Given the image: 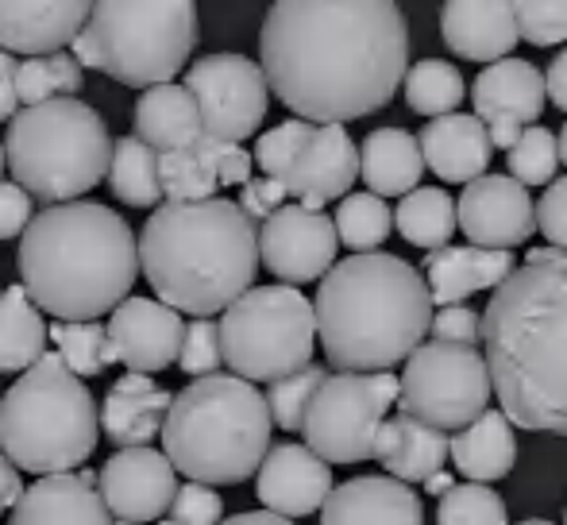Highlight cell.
<instances>
[{"instance_id":"cell-59","label":"cell","mask_w":567,"mask_h":525,"mask_svg":"<svg viewBox=\"0 0 567 525\" xmlns=\"http://www.w3.org/2000/svg\"><path fill=\"white\" fill-rule=\"evenodd\" d=\"M522 525H556V522H545V518H529V522H522Z\"/></svg>"},{"instance_id":"cell-15","label":"cell","mask_w":567,"mask_h":525,"mask_svg":"<svg viewBox=\"0 0 567 525\" xmlns=\"http://www.w3.org/2000/svg\"><path fill=\"white\" fill-rule=\"evenodd\" d=\"M101 498L116 525H147L171 514L178 495V467L166 452L143 449H116L101 467Z\"/></svg>"},{"instance_id":"cell-14","label":"cell","mask_w":567,"mask_h":525,"mask_svg":"<svg viewBox=\"0 0 567 525\" xmlns=\"http://www.w3.org/2000/svg\"><path fill=\"white\" fill-rule=\"evenodd\" d=\"M340 233L337 220L321 209L306 205H282L270 220L259 225V256L262 267L286 286H306L324 278L337 267Z\"/></svg>"},{"instance_id":"cell-61","label":"cell","mask_w":567,"mask_h":525,"mask_svg":"<svg viewBox=\"0 0 567 525\" xmlns=\"http://www.w3.org/2000/svg\"><path fill=\"white\" fill-rule=\"evenodd\" d=\"M564 525H567V511H564Z\"/></svg>"},{"instance_id":"cell-48","label":"cell","mask_w":567,"mask_h":525,"mask_svg":"<svg viewBox=\"0 0 567 525\" xmlns=\"http://www.w3.org/2000/svg\"><path fill=\"white\" fill-rule=\"evenodd\" d=\"M429 332H433V340H444V344L478 348V340H483V313H475L467 306H441Z\"/></svg>"},{"instance_id":"cell-44","label":"cell","mask_w":567,"mask_h":525,"mask_svg":"<svg viewBox=\"0 0 567 525\" xmlns=\"http://www.w3.org/2000/svg\"><path fill=\"white\" fill-rule=\"evenodd\" d=\"M517 31L533 47H556L567 39V0H514Z\"/></svg>"},{"instance_id":"cell-21","label":"cell","mask_w":567,"mask_h":525,"mask_svg":"<svg viewBox=\"0 0 567 525\" xmlns=\"http://www.w3.org/2000/svg\"><path fill=\"white\" fill-rule=\"evenodd\" d=\"M97 0H0V51L54 54L74 47Z\"/></svg>"},{"instance_id":"cell-25","label":"cell","mask_w":567,"mask_h":525,"mask_svg":"<svg viewBox=\"0 0 567 525\" xmlns=\"http://www.w3.org/2000/svg\"><path fill=\"white\" fill-rule=\"evenodd\" d=\"M417 140H421L425 166L441 182H463V186H471L475 178H483L494 155L491 132L471 113L436 116V121H429L421 128Z\"/></svg>"},{"instance_id":"cell-16","label":"cell","mask_w":567,"mask_h":525,"mask_svg":"<svg viewBox=\"0 0 567 525\" xmlns=\"http://www.w3.org/2000/svg\"><path fill=\"white\" fill-rule=\"evenodd\" d=\"M471 101H475V116L486 124L494 147L509 151L522 140L525 128H533L540 121L548 101V85L545 74L533 62L502 59L475 78Z\"/></svg>"},{"instance_id":"cell-51","label":"cell","mask_w":567,"mask_h":525,"mask_svg":"<svg viewBox=\"0 0 567 525\" xmlns=\"http://www.w3.org/2000/svg\"><path fill=\"white\" fill-rule=\"evenodd\" d=\"M31 194L20 182H0V240L23 236L31 225Z\"/></svg>"},{"instance_id":"cell-8","label":"cell","mask_w":567,"mask_h":525,"mask_svg":"<svg viewBox=\"0 0 567 525\" xmlns=\"http://www.w3.org/2000/svg\"><path fill=\"white\" fill-rule=\"evenodd\" d=\"M113 135L93 105L54 97L8 121L4 151L12 178L47 205H66L109 178Z\"/></svg>"},{"instance_id":"cell-29","label":"cell","mask_w":567,"mask_h":525,"mask_svg":"<svg viewBox=\"0 0 567 525\" xmlns=\"http://www.w3.org/2000/svg\"><path fill=\"white\" fill-rule=\"evenodd\" d=\"M135 135H140L147 147H155L158 155L194 147L205 135V121H202V109H197L194 93L178 82L143 90L140 101H135Z\"/></svg>"},{"instance_id":"cell-5","label":"cell","mask_w":567,"mask_h":525,"mask_svg":"<svg viewBox=\"0 0 567 525\" xmlns=\"http://www.w3.org/2000/svg\"><path fill=\"white\" fill-rule=\"evenodd\" d=\"M425 275L386 251L348 256L321 278L317 337L340 371H390L410 360L433 329Z\"/></svg>"},{"instance_id":"cell-57","label":"cell","mask_w":567,"mask_h":525,"mask_svg":"<svg viewBox=\"0 0 567 525\" xmlns=\"http://www.w3.org/2000/svg\"><path fill=\"white\" fill-rule=\"evenodd\" d=\"M560 163L567 166V124H564V132H560Z\"/></svg>"},{"instance_id":"cell-56","label":"cell","mask_w":567,"mask_h":525,"mask_svg":"<svg viewBox=\"0 0 567 525\" xmlns=\"http://www.w3.org/2000/svg\"><path fill=\"white\" fill-rule=\"evenodd\" d=\"M425 487H429V495H449L455 483H452V475H449V472H436L433 480L425 483Z\"/></svg>"},{"instance_id":"cell-1","label":"cell","mask_w":567,"mask_h":525,"mask_svg":"<svg viewBox=\"0 0 567 525\" xmlns=\"http://www.w3.org/2000/svg\"><path fill=\"white\" fill-rule=\"evenodd\" d=\"M259 66L293 116L348 124L394 101L410 74V31L398 0H275Z\"/></svg>"},{"instance_id":"cell-47","label":"cell","mask_w":567,"mask_h":525,"mask_svg":"<svg viewBox=\"0 0 567 525\" xmlns=\"http://www.w3.org/2000/svg\"><path fill=\"white\" fill-rule=\"evenodd\" d=\"M197 151H202L205 163L213 166V174L220 178V186L244 189L247 182H251L255 155H247L239 143H225V140H213V135H202V140H197Z\"/></svg>"},{"instance_id":"cell-53","label":"cell","mask_w":567,"mask_h":525,"mask_svg":"<svg viewBox=\"0 0 567 525\" xmlns=\"http://www.w3.org/2000/svg\"><path fill=\"white\" fill-rule=\"evenodd\" d=\"M23 498V480H20V467L0 452V514L16 511V503Z\"/></svg>"},{"instance_id":"cell-28","label":"cell","mask_w":567,"mask_h":525,"mask_svg":"<svg viewBox=\"0 0 567 525\" xmlns=\"http://www.w3.org/2000/svg\"><path fill=\"white\" fill-rule=\"evenodd\" d=\"M517 270L514 251H491V248H436L425 256V282L433 290L436 306H463V298L478 290H498Z\"/></svg>"},{"instance_id":"cell-39","label":"cell","mask_w":567,"mask_h":525,"mask_svg":"<svg viewBox=\"0 0 567 525\" xmlns=\"http://www.w3.org/2000/svg\"><path fill=\"white\" fill-rule=\"evenodd\" d=\"M158 174H163L166 202H213L220 189V178L213 174V166L205 163L197 143L194 147L158 155Z\"/></svg>"},{"instance_id":"cell-13","label":"cell","mask_w":567,"mask_h":525,"mask_svg":"<svg viewBox=\"0 0 567 525\" xmlns=\"http://www.w3.org/2000/svg\"><path fill=\"white\" fill-rule=\"evenodd\" d=\"M186 85L202 109L205 135L225 143H244L259 132L270 105V82L259 62L247 54H205L186 70Z\"/></svg>"},{"instance_id":"cell-19","label":"cell","mask_w":567,"mask_h":525,"mask_svg":"<svg viewBox=\"0 0 567 525\" xmlns=\"http://www.w3.org/2000/svg\"><path fill=\"white\" fill-rule=\"evenodd\" d=\"M329 460L317 456L309 444L282 441L267 452L255 480V495H259L262 511H275L282 518H306V514L324 511L332 487Z\"/></svg>"},{"instance_id":"cell-9","label":"cell","mask_w":567,"mask_h":525,"mask_svg":"<svg viewBox=\"0 0 567 525\" xmlns=\"http://www.w3.org/2000/svg\"><path fill=\"white\" fill-rule=\"evenodd\" d=\"M197 47V0H97L74 39V59L127 90L178 78Z\"/></svg>"},{"instance_id":"cell-58","label":"cell","mask_w":567,"mask_h":525,"mask_svg":"<svg viewBox=\"0 0 567 525\" xmlns=\"http://www.w3.org/2000/svg\"><path fill=\"white\" fill-rule=\"evenodd\" d=\"M4 166H8V151H4V143H0V174H4Z\"/></svg>"},{"instance_id":"cell-46","label":"cell","mask_w":567,"mask_h":525,"mask_svg":"<svg viewBox=\"0 0 567 525\" xmlns=\"http://www.w3.org/2000/svg\"><path fill=\"white\" fill-rule=\"evenodd\" d=\"M174 525H220L225 522V498L209 483H182L171 506Z\"/></svg>"},{"instance_id":"cell-2","label":"cell","mask_w":567,"mask_h":525,"mask_svg":"<svg viewBox=\"0 0 567 525\" xmlns=\"http://www.w3.org/2000/svg\"><path fill=\"white\" fill-rule=\"evenodd\" d=\"M483 356L514 425L567 436V251L533 248L491 294Z\"/></svg>"},{"instance_id":"cell-12","label":"cell","mask_w":567,"mask_h":525,"mask_svg":"<svg viewBox=\"0 0 567 525\" xmlns=\"http://www.w3.org/2000/svg\"><path fill=\"white\" fill-rule=\"evenodd\" d=\"M494 379L491 363L471 344H444L429 340L405 360L402 371V413L429 421L436 429H467L491 410Z\"/></svg>"},{"instance_id":"cell-23","label":"cell","mask_w":567,"mask_h":525,"mask_svg":"<svg viewBox=\"0 0 567 525\" xmlns=\"http://www.w3.org/2000/svg\"><path fill=\"white\" fill-rule=\"evenodd\" d=\"M441 35L452 54L494 66L522 43L514 0H444Z\"/></svg>"},{"instance_id":"cell-10","label":"cell","mask_w":567,"mask_h":525,"mask_svg":"<svg viewBox=\"0 0 567 525\" xmlns=\"http://www.w3.org/2000/svg\"><path fill=\"white\" fill-rule=\"evenodd\" d=\"M317 344V306L298 286H251L220 317V348L231 375L275 383L309 368Z\"/></svg>"},{"instance_id":"cell-38","label":"cell","mask_w":567,"mask_h":525,"mask_svg":"<svg viewBox=\"0 0 567 525\" xmlns=\"http://www.w3.org/2000/svg\"><path fill=\"white\" fill-rule=\"evenodd\" d=\"M59 356L78 379H97L116 363V348L109 340V325L101 321H59L51 329Z\"/></svg>"},{"instance_id":"cell-22","label":"cell","mask_w":567,"mask_h":525,"mask_svg":"<svg viewBox=\"0 0 567 525\" xmlns=\"http://www.w3.org/2000/svg\"><path fill=\"white\" fill-rule=\"evenodd\" d=\"M101 472H62L35 480L16 503L8 525H116L101 498Z\"/></svg>"},{"instance_id":"cell-43","label":"cell","mask_w":567,"mask_h":525,"mask_svg":"<svg viewBox=\"0 0 567 525\" xmlns=\"http://www.w3.org/2000/svg\"><path fill=\"white\" fill-rule=\"evenodd\" d=\"M313 132H317V124L301 121V116H293V121L262 132L259 143H255V166H259L267 178L286 182V174H290V166L298 163L301 147H306Z\"/></svg>"},{"instance_id":"cell-37","label":"cell","mask_w":567,"mask_h":525,"mask_svg":"<svg viewBox=\"0 0 567 525\" xmlns=\"http://www.w3.org/2000/svg\"><path fill=\"white\" fill-rule=\"evenodd\" d=\"M390 228H394V213L382 202L379 194H348L337 205V233L340 244H348L355 256H367V251H379L386 244Z\"/></svg>"},{"instance_id":"cell-31","label":"cell","mask_w":567,"mask_h":525,"mask_svg":"<svg viewBox=\"0 0 567 525\" xmlns=\"http://www.w3.org/2000/svg\"><path fill=\"white\" fill-rule=\"evenodd\" d=\"M452 464L463 480L494 483L506 480L517 464V436L514 421L502 410H486L478 421L452 436Z\"/></svg>"},{"instance_id":"cell-7","label":"cell","mask_w":567,"mask_h":525,"mask_svg":"<svg viewBox=\"0 0 567 525\" xmlns=\"http://www.w3.org/2000/svg\"><path fill=\"white\" fill-rule=\"evenodd\" d=\"M97 429L90 387L59 352H47L0 398V452L39 480L82 467L97 449Z\"/></svg>"},{"instance_id":"cell-35","label":"cell","mask_w":567,"mask_h":525,"mask_svg":"<svg viewBox=\"0 0 567 525\" xmlns=\"http://www.w3.org/2000/svg\"><path fill=\"white\" fill-rule=\"evenodd\" d=\"M463 97H467L463 74L444 59H421L405 74V105L417 116H429V121L452 116L463 105Z\"/></svg>"},{"instance_id":"cell-27","label":"cell","mask_w":567,"mask_h":525,"mask_svg":"<svg viewBox=\"0 0 567 525\" xmlns=\"http://www.w3.org/2000/svg\"><path fill=\"white\" fill-rule=\"evenodd\" d=\"M452 456V436L413 413H394L382 421L374 460L382 472H390L402 483H429Z\"/></svg>"},{"instance_id":"cell-42","label":"cell","mask_w":567,"mask_h":525,"mask_svg":"<svg viewBox=\"0 0 567 525\" xmlns=\"http://www.w3.org/2000/svg\"><path fill=\"white\" fill-rule=\"evenodd\" d=\"M436 525H506V503L486 483H455L441 495Z\"/></svg>"},{"instance_id":"cell-34","label":"cell","mask_w":567,"mask_h":525,"mask_svg":"<svg viewBox=\"0 0 567 525\" xmlns=\"http://www.w3.org/2000/svg\"><path fill=\"white\" fill-rule=\"evenodd\" d=\"M394 225L402 233V240H410L413 248H449L452 233L460 228V209L441 186H421L410 197H402L394 213Z\"/></svg>"},{"instance_id":"cell-24","label":"cell","mask_w":567,"mask_h":525,"mask_svg":"<svg viewBox=\"0 0 567 525\" xmlns=\"http://www.w3.org/2000/svg\"><path fill=\"white\" fill-rule=\"evenodd\" d=\"M321 525H425L421 498L394 475H359L329 495Z\"/></svg>"},{"instance_id":"cell-54","label":"cell","mask_w":567,"mask_h":525,"mask_svg":"<svg viewBox=\"0 0 567 525\" xmlns=\"http://www.w3.org/2000/svg\"><path fill=\"white\" fill-rule=\"evenodd\" d=\"M545 85H548V101H553L560 113H567V51H560L553 59V66H548V74H545Z\"/></svg>"},{"instance_id":"cell-20","label":"cell","mask_w":567,"mask_h":525,"mask_svg":"<svg viewBox=\"0 0 567 525\" xmlns=\"http://www.w3.org/2000/svg\"><path fill=\"white\" fill-rule=\"evenodd\" d=\"M359 178V147L343 124H317L309 143L301 147L298 163L286 174V194L298 197L306 209H321L324 202H343L351 182Z\"/></svg>"},{"instance_id":"cell-60","label":"cell","mask_w":567,"mask_h":525,"mask_svg":"<svg viewBox=\"0 0 567 525\" xmlns=\"http://www.w3.org/2000/svg\"><path fill=\"white\" fill-rule=\"evenodd\" d=\"M158 525H174V522H158Z\"/></svg>"},{"instance_id":"cell-11","label":"cell","mask_w":567,"mask_h":525,"mask_svg":"<svg viewBox=\"0 0 567 525\" xmlns=\"http://www.w3.org/2000/svg\"><path fill=\"white\" fill-rule=\"evenodd\" d=\"M402 398L390 371H337L324 379L306 418V444L329 464H363L374 456L379 429Z\"/></svg>"},{"instance_id":"cell-4","label":"cell","mask_w":567,"mask_h":525,"mask_svg":"<svg viewBox=\"0 0 567 525\" xmlns=\"http://www.w3.org/2000/svg\"><path fill=\"white\" fill-rule=\"evenodd\" d=\"M140 262L158 301L178 313H225L255 286L259 228L239 202H166L140 233Z\"/></svg>"},{"instance_id":"cell-41","label":"cell","mask_w":567,"mask_h":525,"mask_svg":"<svg viewBox=\"0 0 567 525\" xmlns=\"http://www.w3.org/2000/svg\"><path fill=\"white\" fill-rule=\"evenodd\" d=\"M506 163H509V178H517L522 186H553L556 171H560V135L533 124L506 151Z\"/></svg>"},{"instance_id":"cell-40","label":"cell","mask_w":567,"mask_h":525,"mask_svg":"<svg viewBox=\"0 0 567 525\" xmlns=\"http://www.w3.org/2000/svg\"><path fill=\"white\" fill-rule=\"evenodd\" d=\"M324 379H329V371L317 368V363H309V368L293 371V375H286V379H275L267 391V405H270L275 425L286 429V433L306 429L309 405H313L317 391L324 387Z\"/></svg>"},{"instance_id":"cell-32","label":"cell","mask_w":567,"mask_h":525,"mask_svg":"<svg viewBox=\"0 0 567 525\" xmlns=\"http://www.w3.org/2000/svg\"><path fill=\"white\" fill-rule=\"evenodd\" d=\"M47 329L43 309L31 301L20 286L0 290V375H23L47 356Z\"/></svg>"},{"instance_id":"cell-30","label":"cell","mask_w":567,"mask_h":525,"mask_svg":"<svg viewBox=\"0 0 567 525\" xmlns=\"http://www.w3.org/2000/svg\"><path fill=\"white\" fill-rule=\"evenodd\" d=\"M425 174L421 140L402 128H374L359 147V178L379 197H410Z\"/></svg>"},{"instance_id":"cell-17","label":"cell","mask_w":567,"mask_h":525,"mask_svg":"<svg viewBox=\"0 0 567 525\" xmlns=\"http://www.w3.org/2000/svg\"><path fill=\"white\" fill-rule=\"evenodd\" d=\"M460 209V228L475 248L514 251L537 228V209H533L529 186H522L509 174H483L475 178L455 202Z\"/></svg>"},{"instance_id":"cell-45","label":"cell","mask_w":567,"mask_h":525,"mask_svg":"<svg viewBox=\"0 0 567 525\" xmlns=\"http://www.w3.org/2000/svg\"><path fill=\"white\" fill-rule=\"evenodd\" d=\"M225 363V348H220V321L213 317H197L186 325V340H182V356L178 368L189 379H205L217 375V368Z\"/></svg>"},{"instance_id":"cell-49","label":"cell","mask_w":567,"mask_h":525,"mask_svg":"<svg viewBox=\"0 0 567 525\" xmlns=\"http://www.w3.org/2000/svg\"><path fill=\"white\" fill-rule=\"evenodd\" d=\"M537 228L553 248L567 251V174L556 178L537 202Z\"/></svg>"},{"instance_id":"cell-18","label":"cell","mask_w":567,"mask_h":525,"mask_svg":"<svg viewBox=\"0 0 567 525\" xmlns=\"http://www.w3.org/2000/svg\"><path fill=\"white\" fill-rule=\"evenodd\" d=\"M109 340L116 348V363L140 375H155L178 363L186 321L174 306L155 298H127L109 317Z\"/></svg>"},{"instance_id":"cell-55","label":"cell","mask_w":567,"mask_h":525,"mask_svg":"<svg viewBox=\"0 0 567 525\" xmlns=\"http://www.w3.org/2000/svg\"><path fill=\"white\" fill-rule=\"evenodd\" d=\"M220 525H293V522L275 511H247V514H236V518H225Z\"/></svg>"},{"instance_id":"cell-50","label":"cell","mask_w":567,"mask_h":525,"mask_svg":"<svg viewBox=\"0 0 567 525\" xmlns=\"http://www.w3.org/2000/svg\"><path fill=\"white\" fill-rule=\"evenodd\" d=\"M286 197H290V194H286L282 182L262 174V178H251L244 189H239V209H244L255 225H262V220H270L278 209H282Z\"/></svg>"},{"instance_id":"cell-52","label":"cell","mask_w":567,"mask_h":525,"mask_svg":"<svg viewBox=\"0 0 567 525\" xmlns=\"http://www.w3.org/2000/svg\"><path fill=\"white\" fill-rule=\"evenodd\" d=\"M16 70H20V62H16L8 51H0V124L12 121L16 109H20V93H16Z\"/></svg>"},{"instance_id":"cell-26","label":"cell","mask_w":567,"mask_h":525,"mask_svg":"<svg viewBox=\"0 0 567 525\" xmlns=\"http://www.w3.org/2000/svg\"><path fill=\"white\" fill-rule=\"evenodd\" d=\"M174 405V394L163 391L151 375L127 371L124 379H116L101 405V429L109 433V441L120 449H143L147 441L163 436L166 413Z\"/></svg>"},{"instance_id":"cell-33","label":"cell","mask_w":567,"mask_h":525,"mask_svg":"<svg viewBox=\"0 0 567 525\" xmlns=\"http://www.w3.org/2000/svg\"><path fill=\"white\" fill-rule=\"evenodd\" d=\"M109 186L116 202L132 209H158L163 202V174H158V151L147 147L140 135H124L113 147V166H109Z\"/></svg>"},{"instance_id":"cell-3","label":"cell","mask_w":567,"mask_h":525,"mask_svg":"<svg viewBox=\"0 0 567 525\" xmlns=\"http://www.w3.org/2000/svg\"><path fill=\"white\" fill-rule=\"evenodd\" d=\"M23 290L59 321H97L127 301L140 278V240L116 209L97 202L47 205L16 251Z\"/></svg>"},{"instance_id":"cell-36","label":"cell","mask_w":567,"mask_h":525,"mask_svg":"<svg viewBox=\"0 0 567 525\" xmlns=\"http://www.w3.org/2000/svg\"><path fill=\"white\" fill-rule=\"evenodd\" d=\"M85 74L82 62L66 51L54 54H35V59H23L16 70V93H20V105H47L54 97H74L82 90Z\"/></svg>"},{"instance_id":"cell-6","label":"cell","mask_w":567,"mask_h":525,"mask_svg":"<svg viewBox=\"0 0 567 525\" xmlns=\"http://www.w3.org/2000/svg\"><path fill=\"white\" fill-rule=\"evenodd\" d=\"M270 405L239 375H205L174 394L163 425V452L186 480L236 487L259 475L270 452Z\"/></svg>"}]
</instances>
